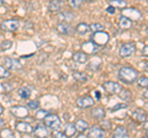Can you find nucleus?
Here are the masks:
<instances>
[{
    "mask_svg": "<svg viewBox=\"0 0 148 138\" xmlns=\"http://www.w3.org/2000/svg\"><path fill=\"white\" fill-rule=\"evenodd\" d=\"M73 59L77 63H80V64H84L89 61V58H88V54L85 52H75L73 56Z\"/></svg>",
    "mask_w": 148,
    "mask_h": 138,
    "instance_id": "19",
    "label": "nucleus"
},
{
    "mask_svg": "<svg viewBox=\"0 0 148 138\" xmlns=\"http://www.w3.org/2000/svg\"><path fill=\"white\" fill-rule=\"evenodd\" d=\"M136 52V44L133 42H127V43H123L120 48V56L121 57H130L132 56L133 53Z\"/></svg>",
    "mask_w": 148,
    "mask_h": 138,
    "instance_id": "5",
    "label": "nucleus"
},
{
    "mask_svg": "<svg viewBox=\"0 0 148 138\" xmlns=\"http://www.w3.org/2000/svg\"><path fill=\"white\" fill-rule=\"evenodd\" d=\"M122 15L126 16L127 19H130V20H140L142 14H141L140 10H137V9L125 8V9H122Z\"/></svg>",
    "mask_w": 148,
    "mask_h": 138,
    "instance_id": "6",
    "label": "nucleus"
},
{
    "mask_svg": "<svg viewBox=\"0 0 148 138\" xmlns=\"http://www.w3.org/2000/svg\"><path fill=\"white\" fill-rule=\"evenodd\" d=\"M100 46H98L95 42H92V41L90 40L89 42H85L84 44H83V52H85L86 54H94L96 52H99V48Z\"/></svg>",
    "mask_w": 148,
    "mask_h": 138,
    "instance_id": "12",
    "label": "nucleus"
},
{
    "mask_svg": "<svg viewBox=\"0 0 148 138\" xmlns=\"http://www.w3.org/2000/svg\"><path fill=\"white\" fill-rule=\"evenodd\" d=\"M132 118L138 123H143L147 120V112L143 109H136L132 112Z\"/></svg>",
    "mask_w": 148,
    "mask_h": 138,
    "instance_id": "13",
    "label": "nucleus"
},
{
    "mask_svg": "<svg viewBox=\"0 0 148 138\" xmlns=\"http://www.w3.org/2000/svg\"><path fill=\"white\" fill-rule=\"evenodd\" d=\"M110 4L114 8H121V9H123L125 6H126V1H125V0H110Z\"/></svg>",
    "mask_w": 148,
    "mask_h": 138,
    "instance_id": "29",
    "label": "nucleus"
},
{
    "mask_svg": "<svg viewBox=\"0 0 148 138\" xmlns=\"http://www.w3.org/2000/svg\"><path fill=\"white\" fill-rule=\"evenodd\" d=\"M0 137H8V138H12L15 137V135H14V132L11 130H9V128H4V130L0 131Z\"/></svg>",
    "mask_w": 148,
    "mask_h": 138,
    "instance_id": "31",
    "label": "nucleus"
},
{
    "mask_svg": "<svg viewBox=\"0 0 148 138\" xmlns=\"http://www.w3.org/2000/svg\"><path fill=\"white\" fill-rule=\"evenodd\" d=\"M63 132L67 137H73V136H75V133H77V128L74 126V123H67V125L64 126Z\"/></svg>",
    "mask_w": 148,
    "mask_h": 138,
    "instance_id": "23",
    "label": "nucleus"
},
{
    "mask_svg": "<svg viewBox=\"0 0 148 138\" xmlns=\"http://www.w3.org/2000/svg\"><path fill=\"white\" fill-rule=\"evenodd\" d=\"M120 98H121V100L123 101H131L132 99V94H131V91L130 90H126V89H121V91H120Z\"/></svg>",
    "mask_w": 148,
    "mask_h": 138,
    "instance_id": "26",
    "label": "nucleus"
},
{
    "mask_svg": "<svg viewBox=\"0 0 148 138\" xmlns=\"http://www.w3.org/2000/svg\"><path fill=\"white\" fill-rule=\"evenodd\" d=\"M20 27V22L16 19H10V20H5L0 24V29L3 31H6V32H14L18 30Z\"/></svg>",
    "mask_w": 148,
    "mask_h": 138,
    "instance_id": "3",
    "label": "nucleus"
},
{
    "mask_svg": "<svg viewBox=\"0 0 148 138\" xmlns=\"http://www.w3.org/2000/svg\"><path fill=\"white\" fill-rule=\"evenodd\" d=\"M57 32L61 35H71L73 32V29L68 22H61L57 25Z\"/></svg>",
    "mask_w": 148,
    "mask_h": 138,
    "instance_id": "15",
    "label": "nucleus"
},
{
    "mask_svg": "<svg viewBox=\"0 0 148 138\" xmlns=\"http://www.w3.org/2000/svg\"><path fill=\"white\" fill-rule=\"evenodd\" d=\"M43 120H45V125L49 128H52V130H58L61 127V120L54 113H51V115L48 113Z\"/></svg>",
    "mask_w": 148,
    "mask_h": 138,
    "instance_id": "4",
    "label": "nucleus"
},
{
    "mask_svg": "<svg viewBox=\"0 0 148 138\" xmlns=\"http://www.w3.org/2000/svg\"><path fill=\"white\" fill-rule=\"evenodd\" d=\"M89 1H90V0H89Z\"/></svg>",
    "mask_w": 148,
    "mask_h": 138,
    "instance_id": "51",
    "label": "nucleus"
},
{
    "mask_svg": "<svg viewBox=\"0 0 148 138\" xmlns=\"http://www.w3.org/2000/svg\"><path fill=\"white\" fill-rule=\"evenodd\" d=\"M1 88H3V91H4L5 94L12 91V85L9 84V83H3V84H1Z\"/></svg>",
    "mask_w": 148,
    "mask_h": 138,
    "instance_id": "38",
    "label": "nucleus"
},
{
    "mask_svg": "<svg viewBox=\"0 0 148 138\" xmlns=\"http://www.w3.org/2000/svg\"><path fill=\"white\" fill-rule=\"evenodd\" d=\"M17 94L21 99H29L30 95H31V89L27 88V86H22V88H20L17 90Z\"/></svg>",
    "mask_w": 148,
    "mask_h": 138,
    "instance_id": "25",
    "label": "nucleus"
},
{
    "mask_svg": "<svg viewBox=\"0 0 148 138\" xmlns=\"http://www.w3.org/2000/svg\"><path fill=\"white\" fill-rule=\"evenodd\" d=\"M143 98H145V99H147V100H148V86H147L146 91H145V93H143Z\"/></svg>",
    "mask_w": 148,
    "mask_h": 138,
    "instance_id": "45",
    "label": "nucleus"
},
{
    "mask_svg": "<svg viewBox=\"0 0 148 138\" xmlns=\"http://www.w3.org/2000/svg\"><path fill=\"white\" fill-rule=\"evenodd\" d=\"M90 30L92 32H99V31H104V26L101 24H91L90 25Z\"/></svg>",
    "mask_w": 148,
    "mask_h": 138,
    "instance_id": "35",
    "label": "nucleus"
},
{
    "mask_svg": "<svg viewBox=\"0 0 148 138\" xmlns=\"http://www.w3.org/2000/svg\"><path fill=\"white\" fill-rule=\"evenodd\" d=\"M90 38L92 42H95L98 46H105L110 41V36L108 32L99 31V32H94V35H92Z\"/></svg>",
    "mask_w": 148,
    "mask_h": 138,
    "instance_id": "2",
    "label": "nucleus"
},
{
    "mask_svg": "<svg viewBox=\"0 0 148 138\" xmlns=\"http://www.w3.org/2000/svg\"><path fill=\"white\" fill-rule=\"evenodd\" d=\"M127 107V105L126 104H117V105H115L114 107H111V112H115V111H117V110H121V109H126Z\"/></svg>",
    "mask_w": 148,
    "mask_h": 138,
    "instance_id": "39",
    "label": "nucleus"
},
{
    "mask_svg": "<svg viewBox=\"0 0 148 138\" xmlns=\"http://www.w3.org/2000/svg\"><path fill=\"white\" fill-rule=\"evenodd\" d=\"M15 128H16V131H18L20 133H32L34 132V127H32L30 123H27L25 121H21V122H16V125H15Z\"/></svg>",
    "mask_w": 148,
    "mask_h": 138,
    "instance_id": "14",
    "label": "nucleus"
},
{
    "mask_svg": "<svg viewBox=\"0 0 148 138\" xmlns=\"http://www.w3.org/2000/svg\"><path fill=\"white\" fill-rule=\"evenodd\" d=\"M32 133H35L36 137L43 138V137L48 136V130H47V127H46V125H37V126H35V130Z\"/></svg>",
    "mask_w": 148,
    "mask_h": 138,
    "instance_id": "16",
    "label": "nucleus"
},
{
    "mask_svg": "<svg viewBox=\"0 0 148 138\" xmlns=\"http://www.w3.org/2000/svg\"><path fill=\"white\" fill-rule=\"evenodd\" d=\"M89 31H90V26L88 25V24H84V22H82V24H79V25H77V27H75V32H77L78 35H80V36L86 35Z\"/></svg>",
    "mask_w": 148,
    "mask_h": 138,
    "instance_id": "21",
    "label": "nucleus"
},
{
    "mask_svg": "<svg viewBox=\"0 0 148 138\" xmlns=\"http://www.w3.org/2000/svg\"><path fill=\"white\" fill-rule=\"evenodd\" d=\"M3 112H4V107H3V105L0 104V115H1Z\"/></svg>",
    "mask_w": 148,
    "mask_h": 138,
    "instance_id": "48",
    "label": "nucleus"
},
{
    "mask_svg": "<svg viewBox=\"0 0 148 138\" xmlns=\"http://www.w3.org/2000/svg\"><path fill=\"white\" fill-rule=\"evenodd\" d=\"M94 105V99L90 96H82L77 100V106L80 109H88Z\"/></svg>",
    "mask_w": 148,
    "mask_h": 138,
    "instance_id": "10",
    "label": "nucleus"
},
{
    "mask_svg": "<svg viewBox=\"0 0 148 138\" xmlns=\"http://www.w3.org/2000/svg\"><path fill=\"white\" fill-rule=\"evenodd\" d=\"M4 67L9 70H12V69H21V63L17 61V59H14L10 57L4 58Z\"/></svg>",
    "mask_w": 148,
    "mask_h": 138,
    "instance_id": "11",
    "label": "nucleus"
},
{
    "mask_svg": "<svg viewBox=\"0 0 148 138\" xmlns=\"http://www.w3.org/2000/svg\"><path fill=\"white\" fill-rule=\"evenodd\" d=\"M83 3H84V0H69V5L71 8L73 9H78L83 5Z\"/></svg>",
    "mask_w": 148,
    "mask_h": 138,
    "instance_id": "34",
    "label": "nucleus"
},
{
    "mask_svg": "<svg viewBox=\"0 0 148 138\" xmlns=\"http://www.w3.org/2000/svg\"><path fill=\"white\" fill-rule=\"evenodd\" d=\"M105 110L103 107H94L91 110V116L96 120H103L105 117Z\"/></svg>",
    "mask_w": 148,
    "mask_h": 138,
    "instance_id": "22",
    "label": "nucleus"
},
{
    "mask_svg": "<svg viewBox=\"0 0 148 138\" xmlns=\"http://www.w3.org/2000/svg\"><path fill=\"white\" fill-rule=\"evenodd\" d=\"M11 75V73L9 69H6L4 66H0V78H9Z\"/></svg>",
    "mask_w": 148,
    "mask_h": 138,
    "instance_id": "33",
    "label": "nucleus"
},
{
    "mask_svg": "<svg viewBox=\"0 0 148 138\" xmlns=\"http://www.w3.org/2000/svg\"><path fill=\"white\" fill-rule=\"evenodd\" d=\"M59 19L63 20L64 22H67V21H71L72 19H74V15H73V12H71V11H64V12L59 14Z\"/></svg>",
    "mask_w": 148,
    "mask_h": 138,
    "instance_id": "28",
    "label": "nucleus"
},
{
    "mask_svg": "<svg viewBox=\"0 0 148 138\" xmlns=\"http://www.w3.org/2000/svg\"><path fill=\"white\" fill-rule=\"evenodd\" d=\"M104 88L110 94H119L120 91H121L122 86L116 81H105L104 83Z\"/></svg>",
    "mask_w": 148,
    "mask_h": 138,
    "instance_id": "8",
    "label": "nucleus"
},
{
    "mask_svg": "<svg viewBox=\"0 0 148 138\" xmlns=\"http://www.w3.org/2000/svg\"><path fill=\"white\" fill-rule=\"evenodd\" d=\"M95 96H96V99H98V100H100V96H101L100 91H95Z\"/></svg>",
    "mask_w": 148,
    "mask_h": 138,
    "instance_id": "47",
    "label": "nucleus"
},
{
    "mask_svg": "<svg viewBox=\"0 0 148 138\" xmlns=\"http://www.w3.org/2000/svg\"><path fill=\"white\" fill-rule=\"evenodd\" d=\"M74 126H75L77 131H79V132H85L86 130H89V123L84 121V120H78V121L74 123Z\"/></svg>",
    "mask_w": 148,
    "mask_h": 138,
    "instance_id": "24",
    "label": "nucleus"
},
{
    "mask_svg": "<svg viewBox=\"0 0 148 138\" xmlns=\"http://www.w3.org/2000/svg\"><path fill=\"white\" fill-rule=\"evenodd\" d=\"M146 107H147V109H148V104H147V105H146Z\"/></svg>",
    "mask_w": 148,
    "mask_h": 138,
    "instance_id": "50",
    "label": "nucleus"
},
{
    "mask_svg": "<svg viewBox=\"0 0 148 138\" xmlns=\"http://www.w3.org/2000/svg\"><path fill=\"white\" fill-rule=\"evenodd\" d=\"M47 115H48V111H46V110H38V111L36 112V118L37 120H43Z\"/></svg>",
    "mask_w": 148,
    "mask_h": 138,
    "instance_id": "36",
    "label": "nucleus"
},
{
    "mask_svg": "<svg viewBox=\"0 0 148 138\" xmlns=\"http://www.w3.org/2000/svg\"><path fill=\"white\" fill-rule=\"evenodd\" d=\"M73 78L80 83H85L88 80V75L82 72H73Z\"/></svg>",
    "mask_w": 148,
    "mask_h": 138,
    "instance_id": "27",
    "label": "nucleus"
},
{
    "mask_svg": "<svg viewBox=\"0 0 148 138\" xmlns=\"http://www.w3.org/2000/svg\"><path fill=\"white\" fill-rule=\"evenodd\" d=\"M142 54L143 56H146V57H148V46H146V47L142 49Z\"/></svg>",
    "mask_w": 148,
    "mask_h": 138,
    "instance_id": "44",
    "label": "nucleus"
},
{
    "mask_svg": "<svg viewBox=\"0 0 148 138\" xmlns=\"http://www.w3.org/2000/svg\"><path fill=\"white\" fill-rule=\"evenodd\" d=\"M137 84L140 88H147L148 86V78L147 77H138Z\"/></svg>",
    "mask_w": 148,
    "mask_h": 138,
    "instance_id": "30",
    "label": "nucleus"
},
{
    "mask_svg": "<svg viewBox=\"0 0 148 138\" xmlns=\"http://www.w3.org/2000/svg\"><path fill=\"white\" fill-rule=\"evenodd\" d=\"M101 127H105L106 130H110V128H111V122H110V121H106V120H104V121L101 122Z\"/></svg>",
    "mask_w": 148,
    "mask_h": 138,
    "instance_id": "41",
    "label": "nucleus"
},
{
    "mask_svg": "<svg viewBox=\"0 0 148 138\" xmlns=\"http://www.w3.org/2000/svg\"><path fill=\"white\" fill-rule=\"evenodd\" d=\"M53 137H58V138H64V137H67L66 135H64V132H59L57 130H54L53 132Z\"/></svg>",
    "mask_w": 148,
    "mask_h": 138,
    "instance_id": "40",
    "label": "nucleus"
},
{
    "mask_svg": "<svg viewBox=\"0 0 148 138\" xmlns=\"http://www.w3.org/2000/svg\"><path fill=\"white\" fill-rule=\"evenodd\" d=\"M1 125H4V121H3V120H0V126H1Z\"/></svg>",
    "mask_w": 148,
    "mask_h": 138,
    "instance_id": "49",
    "label": "nucleus"
},
{
    "mask_svg": "<svg viewBox=\"0 0 148 138\" xmlns=\"http://www.w3.org/2000/svg\"><path fill=\"white\" fill-rule=\"evenodd\" d=\"M11 46H12V42L11 41H3L1 44H0V48H1V51H6L9 48H11Z\"/></svg>",
    "mask_w": 148,
    "mask_h": 138,
    "instance_id": "37",
    "label": "nucleus"
},
{
    "mask_svg": "<svg viewBox=\"0 0 148 138\" xmlns=\"http://www.w3.org/2000/svg\"><path fill=\"white\" fill-rule=\"evenodd\" d=\"M63 6H64L63 0H51L49 4H48V10L51 12L58 14L63 10Z\"/></svg>",
    "mask_w": 148,
    "mask_h": 138,
    "instance_id": "9",
    "label": "nucleus"
},
{
    "mask_svg": "<svg viewBox=\"0 0 148 138\" xmlns=\"http://www.w3.org/2000/svg\"><path fill=\"white\" fill-rule=\"evenodd\" d=\"M27 109H31V110H38L40 107V101L38 100H31L27 102Z\"/></svg>",
    "mask_w": 148,
    "mask_h": 138,
    "instance_id": "32",
    "label": "nucleus"
},
{
    "mask_svg": "<svg viewBox=\"0 0 148 138\" xmlns=\"http://www.w3.org/2000/svg\"><path fill=\"white\" fill-rule=\"evenodd\" d=\"M143 127H145V130H146V131L148 130V121H147V120H146L145 122H143Z\"/></svg>",
    "mask_w": 148,
    "mask_h": 138,
    "instance_id": "46",
    "label": "nucleus"
},
{
    "mask_svg": "<svg viewBox=\"0 0 148 138\" xmlns=\"http://www.w3.org/2000/svg\"><path fill=\"white\" fill-rule=\"evenodd\" d=\"M11 113L15 116L16 118H26L29 116V110H27V106H14L10 109Z\"/></svg>",
    "mask_w": 148,
    "mask_h": 138,
    "instance_id": "7",
    "label": "nucleus"
},
{
    "mask_svg": "<svg viewBox=\"0 0 148 138\" xmlns=\"http://www.w3.org/2000/svg\"><path fill=\"white\" fill-rule=\"evenodd\" d=\"M119 26H120V29H122V30H128V29H131V26H132V21L122 15V16H120V19H119Z\"/></svg>",
    "mask_w": 148,
    "mask_h": 138,
    "instance_id": "18",
    "label": "nucleus"
},
{
    "mask_svg": "<svg viewBox=\"0 0 148 138\" xmlns=\"http://www.w3.org/2000/svg\"><path fill=\"white\" fill-rule=\"evenodd\" d=\"M119 79L123 83H126V84H133L138 79V72L133 68L122 67L119 70Z\"/></svg>",
    "mask_w": 148,
    "mask_h": 138,
    "instance_id": "1",
    "label": "nucleus"
},
{
    "mask_svg": "<svg viewBox=\"0 0 148 138\" xmlns=\"http://www.w3.org/2000/svg\"><path fill=\"white\" fill-rule=\"evenodd\" d=\"M114 137L115 138H127L128 137V132L125 127L119 126L114 130Z\"/></svg>",
    "mask_w": 148,
    "mask_h": 138,
    "instance_id": "20",
    "label": "nucleus"
},
{
    "mask_svg": "<svg viewBox=\"0 0 148 138\" xmlns=\"http://www.w3.org/2000/svg\"><path fill=\"white\" fill-rule=\"evenodd\" d=\"M104 136H105V132L101 127L94 126L89 130V137H91V138H103Z\"/></svg>",
    "mask_w": 148,
    "mask_h": 138,
    "instance_id": "17",
    "label": "nucleus"
},
{
    "mask_svg": "<svg viewBox=\"0 0 148 138\" xmlns=\"http://www.w3.org/2000/svg\"><path fill=\"white\" fill-rule=\"evenodd\" d=\"M115 9H116V8H114L112 5H110L108 9H106V11H108L109 14H115Z\"/></svg>",
    "mask_w": 148,
    "mask_h": 138,
    "instance_id": "43",
    "label": "nucleus"
},
{
    "mask_svg": "<svg viewBox=\"0 0 148 138\" xmlns=\"http://www.w3.org/2000/svg\"><path fill=\"white\" fill-rule=\"evenodd\" d=\"M140 67L143 69V70L148 72V62H141L140 63Z\"/></svg>",
    "mask_w": 148,
    "mask_h": 138,
    "instance_id": "42",
    "label": "nucleus"
}]
</instances>
